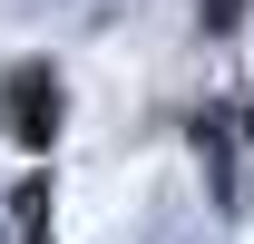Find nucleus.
<instances>
[{"label": "nucleus", "instance_id": "1", "mask_svg": "<svg viewBox=\"0 0 254 244\" xmlns=\"http://www.w3.org/2000/svg\"><path fill=\"white\" fill-rule=\"evenodd\" d=\"M59 118H68V98H59V68L20 59L10 78H0V127H10V137H20L30 156H49V147H59Z\"/></svg>", "mask_w": 254, "mask_h": 244}, {"label": "nucleus", "instance_id": "2", "mask_svg": "<svg viewBox=\"0 0 254 244\" xmlns=\"http://www.w3.org/2000/svg\"><path fill=\"white\" fill-rule=\"evenodd\" d=\"M10 215H20V244H49V176H20Z\"/></svg>", "mask_w": 254, "mask_h": 244}, {"label": "nucleus", "instance_id": "3", "mask_svg": "<svg viewBox=\"0 0 254 244\" xmlns=\"http://www.w3.org/2000/svg\"><path fill=\"white\" fill-rule=\"evenodd\" d=\"M245 20V0H205V30H235Z\"/></svg>", "mask_w": 254, "mask_h": 244}]
</instances>
